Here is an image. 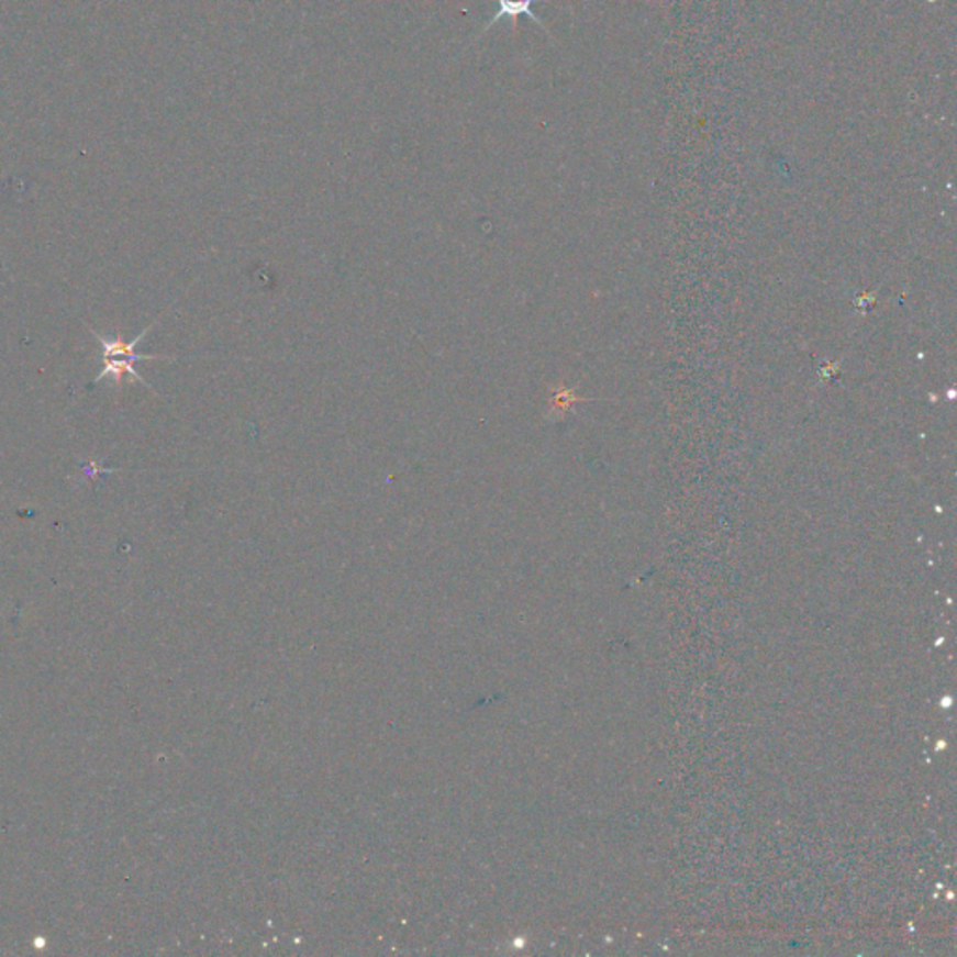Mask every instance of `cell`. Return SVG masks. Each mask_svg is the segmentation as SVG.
Segmentation results:
<instances>
[{
	"label": "cell",
	"instance_id": "6da1fadb",
	"mask_svg": "<svg viewBox=\"0 0 957 957\" xmlns=\"http://www.w3.org/2000/svg\"><path fill=\"white\" fill-rule=\"evenodd\" d=\"M152 326H156V322L152 324ZM152 326L144 327L143 333L135 337V341L132 343H124L122 338H105L100 333L94 332L96 338H98V343L101 345V361H130V364H135V361H173L175 357L170 356H141L135 352L138 343L143 341L144 335L151 332Z\"/></svg>",
	"mask_w": 957,
	"mask_h": 957
},
{
	"label": "cell",
	"instance_id": "7a4b0ae2",
	"mask_svg": "<svg viewBox=\"0 0 957 957\" xmlns=\"http://www.w3.org/2000/svg\"><path fill=\"white\" fill-rule=\"evenodd\" d=\"M535 2H548V0H498V10H496L494 18L485 25L481 36L501 20H511L516 25V20H519L520 15H526L527 20L535 21L537 25L543 26L546 31L545 23L538 20V15L533 13L532 7Z\"/></svg>",
	"mask_w": 957,
	"mask_h": 957
}]
</instances>
